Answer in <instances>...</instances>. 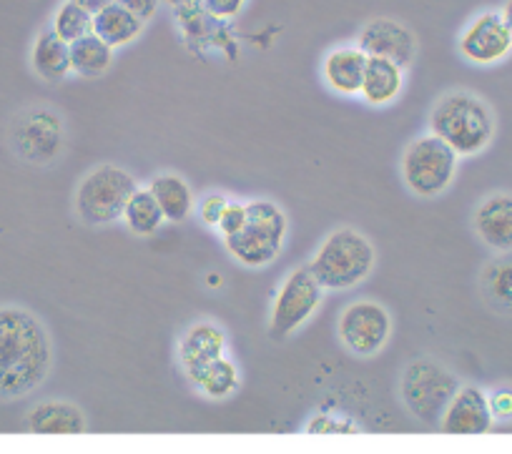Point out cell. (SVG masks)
Here are the masks:
<instances>
[{"label": "cell", "instance_id": "1", "mask_svg": "<svg viewBox=\"0 0 512 454\" xmlns=\"http://www.w3.org/2000/svg\"><path fill=\"white\" fill-rule=\"evenodd\" d=\"M53 369V342L46 324L26 307L0 304V402L36 392Z\"/></svg>", "mask_w": 512, "mask_h": 454}, {"label": "cell", "instance_id": "2", "mask_svg": "<svg viewBox=\"0 0 512 454\" xmlns=\"http://www.w3.org/2000/svg\"><path fill=\"white\" fill-rule=\"evenodd\" d=\"M432 133L450 143L457 154L477 156L495 138V113L472 91H450L430 113Z\"/></svg>", "mask_w": 512, "mask_h": 454}, {"label": "cell", "instance_id": "3", "mask_svg": "<svg viewBox=\"0 0 512 454\" xmlns=\"http://www.w3.org/2000/svg\"><path fill=\"white\" fill-rule=\"evenodd\" d=\"M6 141L18 161L31 166H51L66 151V121L51 103H31L18 108L6 128Z\"/></svg>", "mask_w": 512, "mask_h": 454}, {"label": "cell", "instance_id": "4", "mask_svg": "<svg viewBox=\"0 0 512 454\" xmlns=\"http://www.w3.org/2000/svg\"><path fill=\"white\" fill-rule=\"evenodd\" d=\"M377 251L372 241L357 229H334L327 239L319 244L309 269L319 279L324 289L347 291L362 284L374 269Z\"/></svg>", "mask_w": 512, "mask_h": 454}, {"label": "cell", "instance_id": "5", "mask_svg": "<svg viewBox=\"0 0 512 454\" xmlns=\"http://www.w3.org/2000/svg\"><path fill=\"white\" fill-rule=\"evenodd\" d=\"M289 221L279 204L267 199L246 204V224L236 234L224 236V246L241 266L259 269L282 254Z\"/></svg>", "mask_w": 512, "mask_h": 454}, {"label": "cell", "instance_id": "6", "mask_svg": "<svg viewBox=\"0 0 512 454\" xmlns=\"http://www.w3.org/2000/svg\"><path fill=\"white\" fill-rule=\"evenodd\" d=\"M460 387V379L452 369L432 357H420L407 364L402 372L400 399L417 422L430 429H440L442 414Z\"/></svg>", "mask_w": 512, "mask_h": 454}, {"label": "cell", "instance_id": "7", "mask_svg": "<svg viewBox=\"0 0 512 454\" xmlns=\"http://www.w3.org/2000/svg\"><path fill=\"white\" fill-rule=\"evenodd\" d=\"M139 189L136 179L126 169L101 164L88 171L73 196L76 216L88 226H108L123 219L128 199Z\"/></svg>", "mask_w": 512, "mask_h": 454}, {"label": "cell", "instance_id": "8", "mask_svg": "<svg viewBox=\"0 0 512 454\" xmlns=\"http://www.w3.org/2000/svg\"><path fill=\"white\" fill-rule=\"evenodd\" d=\"M460 154L437 133L415 138L405 148L400 161V174L407 189L420 199H435L452 186L457 174Z\"/></svg>", "mask_w": 512, "mask_h": 454}, {"label": "cell", "instance_id": "9", "mask_svg": "<svg viewBox=\"0 0 512 454\" xmlns=\"http://www.w3.org/2000/svg\"><path fill=\"white\" fill-rule=\"evenodd\" d=\"M324 299V286L314 276L309 266H299V269L289 271L287 279L282 281L277 291V299L272 304V314H269V337L274 342L292 337L299 327L314 317Z\"/></svg>", "mask_w": 512, "mask_h": 454}, {"label": "cell", "instance_id": "10", "mask_svg": "<svg viewBox=\"0 0 512 454\" xmlns=\"http://www.w3.org/2000/svg\"><path fill=\"white\" fill-rule=\"evenodd\" d=\"M344 347L359 359H369L382 352L392 337V314L374 299L352 301L337 324Z\"/></svg>", "mask_w": 512, "mask_h": 454}, {"label": "cell", "instance_id": "11", "mask_svg": "<svg viewBox=\"0 0 512 454\" xmlns=\"http://www.w3.org/2000/svg\"><path fill=\"white\" fill-rule=\"evenodd\" d=\"M457 46L462 56L475 66H492L510 56L512 31L502 13L487 11L467 23Z\"/></svg>", "mask_w": 512, "mask_h": 454}, {"label": "cell", "instance_id": "12", "mask_svg": "<svg viewBox=\"0 0 512 454\" xmlns=\"http://www.w3.org/2000/svg\"><path fill=\"white\" fill-rule=\"evenodd\" d=\"M492 422L495 417H492L490 397L480 387L467 384V387L457 389L450 407L442 414L440 432L450 434V437H482L490 432Z\"/></svg>", "mask_w": 512, "mask_h": 454}, {"label": "cell", "instance_id": "13", "mask_svg": "<svg viewBox=\"0 0 512 454\" xmlns=\"http://www.w3.org/2000/svg\"><path fill=\"white\" fill-rule=\"evenodd\" d=\"M359 48L367 56L387 58V61L400 63L402 68L412 66L417 56V38L415 33L400 21L392 18H374L359 33Z\"/></svg>", "mask_w": 512, "mask_h": 454}, {"label": "cell", "instance_id": "14", "mask_svg": "<svg viewBox=\"0 0 512 454\" xmlns=\"http://www.w3.org/2000/svg\"><path fill=\"white\" fill-rule=\"evenodd\" d=\"M472 224L482 244L500 254L512 251V194L497 191V194L485 196L475 209Z\"/></svg>", "mask_w": 512, "mask_h": 454}, {"label": "cell", "instance_id": "15", "mask_svg": "<svg viewBox=\"0 0 512 454\" xmlns=\"http://www.w3.org/2000/svg\"><path fill=\"white\" fill-rule=\"evenodd\" d=\"M226 354V334L214 322H199L181 337L179 364L186 377H196L206 364Z\"/></svg>", "mask_w": 512, "mask_h": 454}, {"label": "cell", "instance_id": "16", "mask_svg": "<svg viewBox=\"0 0 512 454\" xmlns=\"http://www.w3.org/2000/svg\"><path fill=\"white\" fill-rule=\"evenodd\" d=\"M86 427L83 409L73 402H63V399L38 402L26 417V429L38 437H61V434L73 437V434L86 432Z\"/></svg>", "mask_w": 512, "mask_h": 454}, {"label": "cell", "instance_id": "17", "mask_svg": "<svg viewBox=\"0 0 512 454\" xmlns=\"http://www.w3.org/2000/svg\"><path fill=\"white\" fill-rule=\"evenodd\" d=\"M369 56L359 46L334 48L322 63V76L327 86L339 96H359L367 73Z\"/></svg>", "mask_w": 512, "mask_h": 454}, {"label": "cell", "instance_id": "18", "mask_svg": "<svg viewBox=\"0 0 512 454\" xmlns=\"http://www.w3.org/2000/svg\"><path fill=\"white\" fill-rule=\"evenodd\" d=\"M31 68L41 81L61 83L71 68V43L63 41L53 28L38 33L31 48Z\"/></svg>", "mask_w": 512, "mask_h": 454}, {"label": "cell", "instance_id": "19", "mask_svg": "<svg viewBox=\"0 0 512 454\" xmlns=\"http://www.w3.org/2000/svg\"><path fill=\"white\" fill-rule=\"evenodd\" d=\"M402 86H405V68L387 58L369 56L367 73H364V83L359 96L369 103V106H387L400 96Z\"/></svg>", "mask_w": 512, "mask_h": 454}, {"label": "cell", "instance_id": "20", "mask_svg": "<svg viewBox=\"0 0 512 454\" xmlns=\"http://www.w3.org/2000/svg\"><path fill=\"white\" fill-rule=\"evenodd\" d=\"M144 23L136 13L128 11L126 6H121L118 0L108 3L106 8H101L98 13H93V33L98 38L108 43L111 48H121L134 43L136 38L144 31Z\"/></svg>", "mask_w": 512, "mask_h": 454}, {"label": "cell", "instance_id": "21", "mask_svg": "<svg viewBox=\"0 0 512 454\" xmlns=\"http://www.w3.org/2000/svg\"><path fill=\"white\" fill-rule=\"evenodd\" d=\"M149 191L156 196L161 209H164L166 221L179 224V221L189 219L191 211H194V191H191L189 181H186L184 176L169 174V171L154 176L149 184Z\"/></svg>", "mask_w": 512, "mask_h": 454}, {"label": "cell", "instance_id": "22", "mask_svg": "<svg viewBox=\"0 0 512 454\" xmlns=\"http://www.w3.org/2000/svg\"><path fill=\"white\" fill-rule=\"evenodd\" d=\"M480 291L492 312L512 317V251H505L482 269Z\"/></svg>", "mask_w": 512, "mask_h": 454}, {"label": "cell", "instance_id": "23", "mask_svg": "<svg viewBox=\"0 0 512 454\" xmlns=\"http://www.w3.org/2000/svg\"><path fill=\"white\" fill-rule=\"evenodd\" d=\"M113 48L96 33L78 38L71 43V68L83 78H98L111 68Z\"/></svg>", "mask_w": 512, "mask_h": 454}, {"label": "cell", "instance_id": "24", "mask_svg": "<svg viewBox=\"0 0 512 454\" xmlns=\"http://www.w3.org/2000/svg\"><path fill=\"white\" fill-rule=\"evenodd\" d=\"M194 387L199 389L204 397L209 399H226L239 389L241 377H239V367L231 362L229 357H219L214 359L211 364H206L196 377H191Z\"/></svg>", "mask_w": 512, "mask_h": 454}, {"label": "cell", "instance_id": "25", "mask_svg": "<svg viewBox=\"0 0 512 454\" xmlns=\"http://www.w3.org/2000/svg\"><path fill=\"white\" fill-rule=\"evenodd\" d=\"M123 221H126L128 231H134L136 236H151L161 229L166 216L149 189H136L123 209Z\"/></svg>", "mask_w": 512, "mask_h": 454}, {"label": "cell", "instance_id": "26", "mask_svg": "<svg viewBox=\"0 0 512 454\" xmlns=\"http://www.w3.org/2000/svg\"><path fill=\"white\" fill-rule=\"evenodd\" d=\"M51 28L63 41L73 43L78 38L93 33V13L88 8H83L81 3H76V0H66L63 6H58Z\"/></svg>", "mask_w": 512, "mask_h": 454}, {"label": "cell", "instance_id": "27", "mask_svg": "<svg viewBox=\"0 0 512 454\" xmlns=\"http://www.w3.org/2000/svg\"><path fill=\"white\" fill-rule=\"evenodd\" d=\"M229 196L226 194H206L204 199L199 201V216L206 226H214L219 229V221L224 216V211L229 209Z\"/></svg>", "mask_w": 512, "mask_h": 454}, {"label": "cell", "instance_id": "28", "mask_svg": "<svg viewBox=\"0 0 512 454\" xmlns=\"http://www.w3.org/2000/svg\"><path fill=\"white\" fill-rule=\"evenodd\" d=\"M357 429L359 427H354V424H347L344 419H332L329 414H317L307 424V434H352Z\"/></svg>", "mask_w": 512, "mask_h": 454}, {"label": "cell", "instance_id": "29", "mask_svg": "<svg viewBox=\"0 0 512 454\" xmlns=\"http://www.w3.org/2000/svg\"><path fill=\"white\" fill-rule=\"evenodd\" d=\"M246 224V204H239V201H231L229 209L224 211L219 221V231L221 236H231Z\"/></svg>", "mask_w": 512, "mask_h": 454}, {"label": "cell", "instance_id": "30", "mask_svg": "<svg viewBox=\"0 0 512 454\" xmlns=\"http://www.w3.org/2000/svg\"><path fill=\"white\" fill-rule=\"evenodd\" d=\"M490 397V409H492V417L495 419H512V389L502 387L495 389Z\"/></svg>", "mask_w": 512, "mask_h": 454}, {"label": "cell", "instance_id": "31", "mask_svg": "<svg viewBox=\"0 0 512 454\" xmlns=\"http://www.w3.org/2000/svg\"><path fill=\"white\" fill-rule=\"evenodd\" d=\"M118 3L126 6L131 13H136L141 21H151V18L159 13V6H161V0H118Z\"/></svg>", "mask_w": 512, "mask_h": 454}, {"label": "cell", "instance_id": "32", "mask_svg": "<svg viewBox=\"0 0 512 454\" xmlns=\"http://www.w3.org/2000/svg\"><path fill=\"white\" fill-rule=\"evenodd\" d=\"M246 0H206V8H209L214 16L219 18H231L241 11Z\"/></svg>", "mask_w": 512, "mask_h": 454}, {"label": "cell", "instance_id": "33", "mask_svg": "<svg viewBox=\"0 0 512 454\" xmlns=\"http://www.w3.org/2000/svg\"><path fill=\"white\" fill-rule=\"evenodd\" d=\"M76 3H81V6L88 8L91 13H98L101 8H106L108 3H113V0H76Z\"/></svg>", "mask_w": 512, "mask_h": 454}, {"label": "cell", "instance_id": "34", "mask_svg": "<svg viewBox=\"0 0 512 454\" xmlns=\"http://www.w3.org/2000/svg\"><path fill=\"white\" fill-rule=\"evenodd\" d=\"M502 16H505L507 26H510V31H512V0H507L505 3V8H502Z\"/></svg>", "mask_w": 512, "mask_h": 454}]
</instances>
